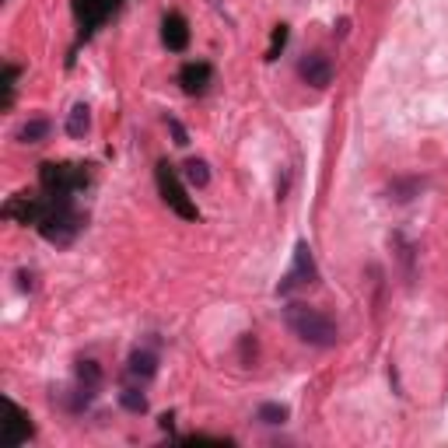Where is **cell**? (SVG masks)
Listing matches in <instances>:
<instances>
[{
  "label": "cell",
  "instance_id": "1",
  "mask_svg": "<svg viewBox=\"0 0 448 448\" xmlns=\"http://www.w3.org/2000/svg\"><path fill=\"white\" fill-rule=\"evenodd\" d=\"M284 323L287 329L301 340V343H308V347H336V340H340V329L336 323L329 319L326 312H319V308H312V305H301V301H291L284 308Z\"/></svg>",
  "mask_w": 448,
  "mask_h": 448
},
{
  "label": "cell",
  "instance_id": "2",
  "mask_svg": "<svg viewBox=\"0 0 448 448\" xmlns=\"http://www.w3.org/2000/svg\"><path fill=\"white\" fill-rule=\"evenodd\" d=\"M74 197H49V214L39 221V235L53 245L74 242V235L81 231V214L71 204Z\"/></svg>",
  "mask_w": 448,
  "mask_h": 448
},
{
  "label": "cell",
  "instance_id": "3",
  "mask_svg": "<svg viewBox=\"0 0 448 448\" xmlns=\"http://www.w3.org/2000/svg\"><path fill=\"white\" fill-rule=\"evenodd\" d=\"M39 182L49 197H74L78 189L88 186V172L81 165H67V162H46L39 168Z\"/></svg>",
  "mask_w": 448,
  "mask_h": 448
},
{
  "label": "cell",
  "instance_id": "4",
  "mask_svg": "<svg viewBox=\"0 0 448 448\" xmlns=\"http://www.w3.org/2000/svg\"><path fill=\"white\" fill-rule=\"evenodd\" d=\"M158 189H162V200L182 221H197L200 217V210H197V204L186 197V189H182V182H179V175H175V168L168 162H158Z\"/></svg>",
  "mask_w": 448,
  "mask_h": 448
},
{
  "label": "cell",
  "instance_id": "5",
  "mask_svg": "<svg viewBox=\"0 0 448 448\" xmlns=\"http://www.w3.org/2000/svg\"><path fill=\"white\" fill-rule=\"evenodd\" d=\"M319 281V270H316V259H312V249L308 242H298L294 249V266L284 274V281L277 284V294H291V291H298V287H308Z\"/></svg>",
  "mask_w": 448,
  "mask_h": 448
},
{
  "label": "cell",
  "instance_id": "6",
  "mask_svg": "<svg viewBox=\"0 0 448 448\" xmlns=\"http://www.w3.org/2000/svg\"><path fill=\"white\" fill-rule=\"evenodd\" d=\"M123 0H74V18L81 21V32L84 39L98 28V25H105V18L109 14H116V7H120Z\"/></svg>",
  "mask_w": 448,
  "mask_h": 448
},
{
  "label": "cell",
  "instance_id": "7",
  "mask_svg": "<svg viewBox=\"0 0 448 448\" xmlns=\"http://www.w3.org/2000/svg\"><path fill=\"white\" fill-rule=\"evenodd\" d=\"M7 413H11V420H4V434H0V442H4L7 448L25 445V442L36 434V427H32V417L18 407V403H7Z\"/></svg>",
  "mask_w": 448,
  "mask_h": 448
},
{
  "label": "cell",
  "instance_id": "8",
  "mask_svg": "<svg viewBox=\"0 0 448 448\" xmlns=\"http://www.w3.org/2000/svg\"><path fill=\"white\" fill-rule=\"evenodd\" d=\"M46 214H49V200H36V197H11L4 204V217L21 221V224H36V228Z\"/></svg>",
  "mask_w": 448,
  "mask_h": 448
},
{
  "label": "cell",
  "instance_id": "9",
  "mask_svg": "<svg viewBox=\"0 0 448 448\" xmlns=\"http://www.w3.org/2000/svg\"><path fill=\"white\" fill-rule=\"evenodd\" d=\"M298 74H301V81L312 84V88H329V84H333V63H329V56H323V53H308V56L298 63Z\"/></svg>",
  "mask_w": 448,
  "mask_h": 448
},
{
  "label": "cell",
  "instance_id": "10",
  "mask_svg": "<svg viewBox=\"0 0 448 448\" xmlns=\"http://www.w3.org/2000/svg\"><path fill=\"white\" fill-rule=\"evenodd\" d=\"M210 78H214V67L204 63V60H193V63H186V67L179 71V84H182L186 95H204Z\"/></svg>",
  "mask_w": 448,
  "mask_h": 448
},
{
  "label": "cell",
  "instance_id": "11",
  "mask_svg": "<svg viewBox=\"0 0 448 448\" xmlns=\"http://www.w3.org/2000/svg\"><path fill=\"white\" fill-rule=\"evenodd\" d=\"M162 39L172 53H182L189 46V21L182 14H165L162 21Z\"/></svg>",
  "mask_w": 448,
  "mask_h": 448
},
{
  "label": "cell",
  "instance_id": "12",
  "mask_svg": "<svg viewBox=\"0 0 448 448\" xmlns=\"http://www.w3.org/2000/svg\"><path fill=\"white\" fill-rule=\"evenodd\" d=\"M126 371L133 375V378H155V371H158V358L151 354V350H137V354H130V365Z\"/></svg>",
  "mask_w": 448,
  "mask_h": 448
},
{
  "label": "cell",
  "instance_id": "13",
  "mask_svg": "<svg viewBox=\"0 0 448 448\" xmlns=\"http://www.w3.org/2000/svg\"><path fill=\"white\" fill-rule=\"evenodd\" d=\"M88 126H91V109L81 102V105H74L71 116H67V133H71L74 140H81L84 133H88Z\"/></svg>",
  "mask_w": 448,
  "mask_h": 448
},
{
  "label": "cell",
  "instance_id": "14",
  "mask_svg": "<svg viewBox=\"0 0 448 448\" xmlns=\"http://www.w3.org/2000/svg\"><path fill=\"white\" fill-rule=\"evenodd\" d=\"M46 137H49V120H28L18 130V140H21V144H39Z\"/></svg>",
  "mask_w": 448,
  "mask_h": 448
},
{
  "label": "cell",
  "instance_id": "15",
  "mask_svg": "<svg viewBox=\"0 0 448 448\" xmlns=\"http://www.w3.org/2000/svg\"><path fill=\"white\" fill-rule=\"evenodd\" d=\"M182 175H186V182L197 186V189H204L207 182H210V168H207V162H200V158H193V162L182 165Z\"/></svg>",
  "mask_w": 448,
  "mask_h": 448
},
{
  "label": "cell",
  "instance_id": "16",
  "mask_svg": "<svg viewBox=\"0 0 448 448\" xmlns=\"http://www.w3.org/2000/svg\"><path fill=\"white\" fill-rule=\"evenodd\" d=\"M78 382H81V389L95 392V389L102 385V368H98V361H81V365H78Z\"/></svg>",
  "mask_w": 448,
  "mask_h": 448
},
{
  "label": "cell",
  "instance_id": "17",
  "mask_svg": "<svg viewBox=\"0 0 448 448\" xmlns=\"http://www.w3.org/2000/svg\"><path fill=\"white\" fill-rule=\"evenodd\" d=\"M420 179H400V182H392L389 186V193H392V200H400V204H407V200H413L417 193H420Z\"/></svg>",
  "mask_w": 448,
  "mask_h": 448
},
{
  "label": "cell",
  "instance_id": "18",
  "mask_svg": "<svg viewBox=\"0 0 448 448\" xmlns=\"http://www.w3.org/2000/svg\"><path fill=\"white\" fill-rule=\"evenodd\" d=\"M120 407L130 410V413H144L147 410V396L140 389H123L120 392Z\"/></svg>",
  "mask_w": 448,
  "mask_h": 448
},
{
  "label": "cell",
  "instance_id": "19",
  "mask_svg": "<svg viewBox=\"0 0 448 448\" xmlns=\"http://www.w3.org/2000/svg\"><path fill=\"white\" fill-rule=\"evenodd\" d=\"M256 417H259L263 424H284V420H287V407H281V403H263V407L256 410Z\"/></svg>",
  "mask_w": 448,
  "mask_h": 448
},
{
  "label": "cell",
  "instance_id": "20",
  "mask_svg": "<svg viewBox=\"0 0 448 448\" xmlns=\"http://www.w3.org/2000/svg\"><path fill=\"white\" fill-rule=\"evenodd\" d=\"M18 78H21V67L7 63V67H4V109H7V105H11V98H14V88H18Z\"/></svg>",
  "mask_w": 448,
  "mask_h": 448
},
{
  "label": "cell",
  "instance_id": "21",
  "mask_svg": "<svg viewBox=\"0 0 448 448\" xmlns=\"http://www.w3.org/2000/svg\"><path fill=\"white\" fill-rule=\"evenodd\" d=\"M284 46H287V25H277V28H274V39H270V49H266V60H277Z\"/></svg>",
  "mask_w": 448,
  "mask_h": 448
},
{
  "label": "cell",
  "instance_id": "22",
  "mask_svg": "<svg viewBox=\"0 0 448 448\" xmlns=\"http://www.w3.org/2000/svg\"><path fill=\"white\" fill-rule=\"evenodd\" d=\"M168 130H172V137H175V144H179V147H186V144H189V133H186V126H182L179 120H168Z\"/></svg>",
  "mask_w": 448,
  "mask_h": 448
},
{
  "label": "cell",
  "instance_id": "23",
  "mask_svg": "<svg viewBox=\"0 0 448 448\" xmlns=\"http://www.w3.org/2000/svg\"><path fill=\"white\" fill-rule=\"evenodd\" d=\"M18 287H21V291H32V274H28V270L18 274Z\"/></svg>",
  "mask_w": 448,
  "mask_h": 448
}]
</instances>
